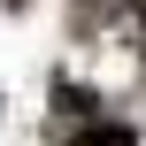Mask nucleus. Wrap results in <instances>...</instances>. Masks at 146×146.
<instances>
[{
	"label": "nucleus",
	"instance_id": "obj_1",
	"mask_svg": "<svg viewBox=\"0 0 146 146\" xmlns=\"http://www.w3.org/2000/svg\"><path fill=\"white\" fill-rule=\"evenodd\" d=\"M69 146H139L123 123H85V131H69Z\"/></svg>",
	"mask_w": 146,
	"mask_h": 146
}]
</instances>
